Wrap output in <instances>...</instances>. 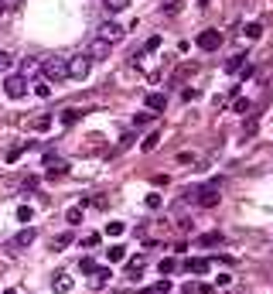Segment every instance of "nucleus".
Masks as SVG:
<instances>
[{
    "instance_id": "30",
    "label": "nucleus",
    "mask_w": 273,
    "mask_h": 294,
    "mask_svg": "<svg viewBox=\"0 0 273 294\" xmlns=\"http://www.w3.org/2000/svg\"><path fill=\"white\" fill-rule=\"evenodd\" d=\"M123 229H126L123 222H106V236H120Z\"/></svg>"
},
{
    "instance_id": "29",
    "label": "nucleus",
    "mask_w": 273,
    "mask_h": 294,
    "mask_svg": "<svg viewBox=\"0 0 273 294\" xmlns=\"http://www.w3.org/2000/svg\"><path fill=\"white\" fill-rule=\"evenodd\" d=\"M250 110H253V103H250V99H236V113H242V117H246Z\"/></svg>"
},
{
    "instance_id": "16",
    "label": "nucleus",
    "mask_w": 273,
    "mask_h": 294,
    "mask_svg": "<svg viewBox=\"0 0 273 294\" xmlns=\"http://www.w3.org/2000/svg\"><path fill=\"white\" fill-rule=\"evenodd\" d=\"M102 7H106L110 14H120V11H126V7H130V0H102Z\"/></svg>"
},
{
    "instance_id": "22",
    "label": "nucleus",
    "mask_w": 273,
    "mask_h": 294,
    "mask_svg": "<svg viewBox=\"0 0 273 294\" xmlns=\"http://www.w3.org/2000/svg\"><path fill=\"white\" fill-rule=\"evenodd\" d=\"M78 117H82L78 110H62V123H65V127H72V123H78Z\"/></svg>"
},
{
    "instance_id": "31",
    "label": "nucleus",
    "mask_w": 273,
    "mask_h": 294,
    "mask_svg": "<svg viewBox=\"0 0 273 294\" xmlns=\"http://www.w3.org/2000/svg\"><path fill=\"white\" fill-rule=\"evenodd\" d=\"M31 216H34V212H31V205H20V209H18V219H20V222H31Z\"/></svg>"
},
{
    "instance_id": "11",
    "label": "nucleus",
    "mask_w": 273,
    "mask_h": 294,
    "mask_svg": "<svg viewBox=\"0 0 273 294\" xmlns=\"http://www.w3.org/2000/svg\"><path fill=\"white\" fill-rule=\"evenodd\" d=\"M34 229H31V226H24V229H20L18 236H14V239H10V243H14V246H20V250H24V246H31V243H34Z\"/></svg>"
},
{
    "instance_id": "14",
    "label": "nucleus",
    "mask_w": 273,
    "mask_h": 294,
    "mask_svg": "<svg viewBox=\"0 0 273 294\" xmlns=\"http://www.w3.org/2000/svg\"><path fill=\"white\" fill-rule=\"evenodd\" d=\"M242 35H246V38H250V41H256V38H260V35H263V24H260V21H250V24L242 28Z\"/></svg>"
},
{
    "instance_id": "25",
    "label": "nucleus",
    "mask_w": 273,
    "mask_h": 294,
    "mask_svg": "<svg viewBox=\"0 0 273 294\" xmlns=\"http://www.w3.org/2000/svg\"><path fill=\"white\" fill-rule=\"evenodd\" d=\"M78 270H82V274H96L99 267H96V260H92V256H86V260L78 263Z\"/></svg>"
},
{
    "instance_id": "6",
    "label": "nucleus",
    "mask_w": 273,
    "mask_h": 294,
    "mask_svg": "<svg viewBox=\"0 0 273 294\" xmlns=\"http://www.w3.org/2000/svg\"><path fill=\"white\" fill-rule=\"evenodd\" d=\"M123 35H126V31H123V24H116V21H106V24L99 28V38L110 41V45H113V41H120Z\"/></svg>"
},
{
    "instance_id": "9",
    "label": "nucleus",
    "mask_w": 273,
    "mask_h": 294,
    "mask_svg": "<svg viewBox=\"0 0 273 294\" xmlns=\"http://www.w3.org/2000/svg\"><path fill=\"white\" fill-rule=\"evenodd\" d=\"M52 287H55L58 294H72V287H76V280H72L68 274H55V280H52Z\"/></svg>"
},
{
    "instance_id": "43",
    "label": "nucleus",
    "mask_w": 273,
    "mask_h": 294,
    "mask_svg": "<svg viewBox=\"0 0 273 294\" xmlns=\"http://www.w3.org/2000/svg\"><path fill=\"white\" fill-rule=\"evenodd\" d=\"M164 4H168V0H164Z\"/></svg>"
},
{
    "instance_id": "34",
    "label": "nucleus",
    "mask_w": 273,
    "mask_h": 294,
    "mask_svg": "<svg viewBox=\"0 0 273 294\" xmlns=\"http://www.w3.org/2000/svg\"><path fill=\"white\" fill-rule=\"evenodd\" d=\"M147 209H160V195H157V192L147 195Z\"/></svg>"
},
{
    "instance_id": "13",
    "label": "nucleus",
    "mask_w": 273,
    "mask_h": 294,
    "mask_svg": "<svg viewBox=\"0 0 273 294\" xmlns=\"http://www.w3.org/2000/svg\"><path fill=\"white\" fill-rule=\"evenodd\" d=\"M222 239H226L222 233H205V236H198V239H195V246H218Z\"/></svg>"
},
{
    "instance_id": "39",
    "label": "nucleus",
    "mask_w": 273,
    "mask_h": 294,
    "mask_svg": "<svg viewBox=\"0 0 273 294\" xmlns=\"http://www.w3.org/2000/svg\"><path fill=\"white\" fill-rule=\"evenodd\" d=\"M20 151H24V147H10V151H7V161H18Z\"/></svg>"
},
{
    "instance_id": "24",
    "label": "nucleus",
    "mask_w": 273,
    "mask_h": 294,
    "mask_svg": "<svg viewBox=\"0 0 273 294\" xmlns=\"http://www.w3.org/2000/svg\"><path fill=\"white\" fill-rule=\"evenodd\" d=\"M157 270H160V274H174V270H178V263L171 260V256H164V260L157 263Z\"/></svg>"
},
{
    "instance_id": "1",
    "label": "nucleus",
    "mask_w": 273,
    "mask_h": 294,
    "mask_svg": "<svg viewBox=\"0 0 273 294\" xmlns=\"http://www.w3.org/2000/svg\"><path fill=\"white\" fill-rule=\"evenodd\" d=\"M41 72H44V82H62V79H68V62L65 59H44Z\"/></svg>"
},
{
    "instance_id": "8",
    "label": "nucleus",
    "mask_w": 273,
    "mask_h": 294,
    "mask_svg": "<svg viewBox=\"0 0 273 294\" xmlns=\"http://www.w3.org/2000/svg\"><path fill=\"white\" fill-rule=\"evenodd\" d=\"M44 161H48V168H44V178H65V171H68V164H65V161H55L52 154L44 157Z\"/></svg>"
},
{
    "instance_id": "3",
    "label": "nucleus",
    "mask_w": 273,
    "mask_h": 294,
    "mask_svg": "<svg viewBox=\"0 0 273 294\" xmlns=\"http://www.w3.org/2000/svg\"><path fill=\"white\" fill-rule=\"evenodd\" d=\"M4 89H7V96H10V99H24V96H28V79H24V76H7Z\"/></svg>"
},
{
    "instance_id": "17",
    "label": "nucleus",
    "mask_w": 273,
    "mask_h": 294,
    "mask_svg": "<svg viewBox=\"0 0 273 294\" xmlns=\"http://www.w3.org/2000/svg\"><path fill=\"white\" fill-rule=\"evenodd\" d=\"M65 246H72V233H58L52 239V250H65Z\"/></svg>"
},
{
    "instance_id": "12",
    "label": "nucleus",
    "mask_w": 273,
    "mask_h": 294,
    "mask_svg": "<svg viewBox=\"0 0 273 294\" xmlns=\"http://www.w3.org/2000/svg\"><path fill=\"white\" fill-rule=\"evenodd\" d=\"M164 106H168V96H164V93H147V110L160 113Z\"/></svg>"
},
{
    "instance_id": "33",
    "label": "nucleus",
    "mask_w": 273,
    "mask_h": 294,
    "mask_svg": "<svg viewBox=\"0 0 273 294\" xmlns=\"http://www.w3.org/2000/svg\"><path fill=\"white\" fill-rule=\"evenodd\" d=\"M144 48H147V52H157V48H160V35H154V38H147V45H144Z\"/></svg>"
},
{
    "instance_id": "38",
    "label": "nucleus",
    "mask_w": 273,
    "mask_h": 294,
    "mask_svg": "<svg viewBox=\"0 0 273 294\" xmlns=\"http://www.w3.org/2000/svg\"><path fill=\"white\" fill-rule=\"evenodd\" d=\"M38 188V178H24V192H34Z\"/></svg>"
},
{
    "instance_id": "42",
    "label": "nucleus",
    "mask_w": 273,
    "mask_h": 294,
    "mask_svg": "<svg viewBox=\"0 0 273 294\" xmlns=\"http://www.w3.org/2000/svg\"><path fill=\"white\" fill-rule=\"evenodd\" d=\"M0 14H4V7H0Z\"/></svg>"
},
{
    "instance_id": "20",
    "label": "nucleus",
    "mask_w": 273,
    "mask_h": 294,
    "mask_svg": "<svg viewBox=\"0 0 273 294\" xmlns=\"http://www.w3.org/2000/svg\"><path fill=\"white\" fill-rule=\"evenodd\" d=\"M34 96H38V99H48V96H52V82H44V79L34 82Z\"/></svg>"
},
{
    "instance_id": "2",
    "label": "nucleus",
    "mask_w": 273,
    "mask_h": 294,
    "mask_svg": "<svg viewBox=\"0 0 273 294\" xmlns=\"http://www.w3.org/2000/svg\"><path fill=\"white\" fill-rule=\"evenodd\" d=\"M218 181H212V185H205V188H198L195 192V202L198 205H202V209H215V205H218Z\"/></svg>"
},
{
    "instance_id": "4",
    "label": "nucleus",
    "mask_w": 273,
    "mask_h": 294,
    "mask_svg": "<svg viewBox=\"0 0 273 294\" xmlns=\"http://www.w3.org/2000/svg\"><path fill=\"white\" fill-rule=\"evenodd\" d=\"M92 69V59L89 55H78V59H68V76L72 79H86Z\"/></svg>"
},
{
    "instance_id": "7",
    "label": "nucleus",
    "mask_w": 273,
    "mask_h": 294,
    "mask_svg": "<svg viewBox=\"0 0 273 294\" xmlns=\"http://www.w3.org/2000/svg\"><path fill=\"white\" fill-rule=\"evenodd\" d=\"M184 270L195 274V277H202V274L212 270V260H205V256H192V260H184Z\"/></svg>"
},
{
    "instance_id": "15",
    "label": "nucleus",
    "mask_w": 273,
    "mask_h": 294,
    "mask_svg": "<svg viewBox=\"0 0 273 294\" xmlns=\"http://www.w3.org/2000/svg\"><path fill=\"white\" fill-rule=\"evenodd\" d=\"M144 294H171V280L164 277V280H157V284H150V287H147Z\"/></svg>"
},
{
    "instance_id": "37",
    "label": "nucleus",
    "mask_w": 273,
    "mask_h": 294,
    "mask_svg": "<svg viewBox=\"0 0 273 294\" xmlns=\"http://www.w3.org/2000/svg\"><path fill=\"white\" fill-rule=\"evenodd\" d=\"M215 284H218V287H229V284H232V277H229V274H218V277H215Z\"/></svg>"
},
{
    "instance_id": "36",
    "label": "nucleus",
    "mask_w": 273,
    "mask_h": 294,
    "mask_svg": "<svg viewBox=\"0 0 273 294\" xmlns=\"http://www.w3.org/2000/svg\"><path fill=\"white\" fill-rule=\"evenodd\" d=\"M134 123H136V127H147V123H150V113H136Z\"/></svg>"
},
{
    "instance_id": "41",
    "label": "nucleus",
    "mask_w": 273,
    "mask_h": 294,
    "mask_svg": "<svg viewBox=\"0 0 273 294\" xmlns=\"http://www.w3.org/2000/svg\"><path fill=\"white\" fill-rule=\"evenodd\" d=\"M4 294H18V291H14V287H7V291H4Z\"/></svg>"
},
{
    "instance_id": "26",
    "label": "nucleus",
    "mask_w": 273,
    "mask_h": 294,
    "mask_svg": "<svg viewBox=\"0 0 273 294\" xmlns=\"http://www.w3.org/2000/svg\"><path fill=\"white\" fill-rule=\"evenodd\" d=\"M10 65H14V55L10 52H0V72H10Z\"/></svg>"
},
{
    "instance_id": "23",
    "label": "nucleus",
    "mask_w": 273,
    "mask_h": 294,
    "mask_svg": "<svg viewBox=\"0 0 273 294\" xmlns=\"http://www.w3.org/2000/svg\"><path fill=\"white\" fill-rule=\"evenodd\" d=\"M140 274H144V256H136V260H130V280H136Z\"/></svg>"
},
{
    "instance_id": "40",
    "label": "nucleus",
    "mask_w": 273,
    "mask_h": 294,
    "mask_svg": "<svg viewBox=\"0 0 273 294\" xmlns=\"http://www.w3.org/2000/svg\"><path fill=\"white\" fill-rule=\"evenodd\" d=\"M18 4H20V0H0V7H4V11H14Z\"/></svg>"
},
{
    "instance_id": "19",
    "label": "nucleus",
    "mask_w": 273,
    "mask_h": 294,
    "mask_svg": "<svg viewBox=\"0 0 273 294\" xmlns=\"http://www.w3.org/2000/svg\"><path fill=\"white\" fill-rule=\"evenodd\" d=\"M92 277H96V280H92V287H102V284H106V280L113 277V270H110V267H99V270H96Z\"/></svg>"
},
{
    "instance_id": "10",
    "label": "nucleus",
    "mask_w": 273,
    "mask_h": 294,
    "mask_svg": "<svg viewBox=\"0 0 273 294\" xmlns=\"http://www.w3.org/2000/svg\"><path fill=\"white\" fill-rule=\"evenodd\" d=\"M89 59H110V41L96 38L92 45H89Z\"/></svg>"
},
{
    "instance_id": "35",
    "label": "nucleus",
    "mask_w": 273,
    "mask_h": 294,
    "mask_svg": "<svg viewBox=\"0 0 273 294\" xmlns=\"http://www.w3.org/2000/svg\"><path fill=\"white\" fill-rule=\"evenodd\" d=\"M82 246H89V250H92V246H99V236H96V233H89L86 239H82Z\"/></svg>"
},
{
    "instance_id": "28",
    "label": "nucleus",
    "mask_w": 273,
    "mask_h": 294,
    "mask_svg": "<svg viewBox=\"0 0 273 294\" xmlns=\"http://www.w3.org/2000/svg\"><path fill=\"white\" fill-rule=\"evenodd\" d=\"M65 219H68L72 226H76V222H82V209H78V205H72V209L65 212Z\"/></svg>"
},
{
    "instance_id": "21",
    "label": "nucleus",
    "mask_w": 273,
    "mask_h": 294,
    "mask_svg": "<svg viewBox=\"0 0 273 294\" xmlns=\"http://www.w3.org/2000/svg\"><path fill=\"white\" fill-rule=\"evenodd\" d=\"M242 65H246V55H232V59L226 62V72H239Z\"/></svg>"
},
{
    "instance_id": "5",
    "label": "nucleus",
    "mask_w": 273,
    "mask_h": 294,
    "mask_svg": "<svg viewBox=\"0 0 273 294\" xmlns=\"http://www.w3.org/2000/svg\"><path fill=\"white\" fill-rule=\"evenodd\" d=\"M218 45H222V31H215V28H208V31L198 35V48H202V52H215Z\"/></svg>"
},
{
    "instance_id": "27",
    "label": "nucleus",
    "mask_w": 273,
    "mask_h": 294,
    "mask_svg": "<svg viewBox=\"0 0 273 294\" xmlns=\"http://www.w3.org/2000/svg\"><path fill=\"white\" fill-rule=\"evenodd\" d=\"M31 127H34L38 134H44V130L52 127V117H38V120H34V123H31Z\"/></svg>"
},
{
    "instance_id": "18",
    "label": "nucleus",
    "mask_w": 273,
    "mask_h": 294,
    "mask_svg": "<svg viewBox=\"0 0 273 294\" xmlns=\"http://www.w3.org/2000/svg\"><path fill=\"white\" fill-rule=\"evenodd\" d=\"M106 260H110V263H120V260H126V250H123V246H110V250H106Z\"/></svg>"
},
{
    "instance_id": "32",
    "label": "nucleus",
    "mask_w": 273,
    "mask_h": 294,
    "mask_svg": "<svg viewBox=\"0 0 273 294\" xmlns=\"http://www.w3.org/2000/svg\"><path fill=\"white\" fill-rule=\"evenodd\" d=\"M157 140H160V134H150V137L144 140V144H140V147H144V151H154V147H157Z\"/></svg>"
}]
</instances>
